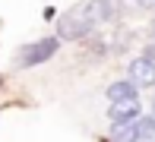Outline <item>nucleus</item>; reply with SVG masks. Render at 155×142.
<instances>
[{
	"label": "nucleus",
	"instance_id": "obj_1",
	"mask_svg": "<svg viewBox=\"0 0 155 142\" xmlns=\"http://www.w3.org/2000/svg\"><path fill=\"white\" fill-rule=\"evenodd\" d=\"M111 13H114V6H111L108 0H86V3L73 6L70 13H63V16L57 19V38L60 41L86 38L98 22L111 19Z\"/></svg>",
	"mask_w": 155,
	"mask_h": 142
},
{
	"label": "nucleus",
	"instance_id": "obj_2",
	"mask_svg": "<svg viewBox=\"0 0 155 142\" xmlns=\"http://www.w3.org/2000/svg\"><path fill=\"white\" fill-rule=\"evenodd\" d=\"M57 47H60V38H57V35H48V38L29 41V44H22V47L16 51V63H13V66H16V69L38 66V63L51 60V57L57 54Z\"/></svg>",
	"mask_w": 155,
	"mask_h": 142
},
{
	"label": "nucleus",
	"instance_id": "obj_3",
	"mask_svg": "<svg viewBox=\"0 0 155 142\" xmlns=\"http://www.w3.org/2000/svg\"><path fill=\"white\" fill-rule=\"evenodd\" d=\"M130 82L136 89H152L155 85V60H149V57H133L130 60Z\"/></svg>",
	"mask_w": 155,
	"mask_h": 142
},
{
	"label": "nucleus",
	"instance_id": "obj_4",
	"mask_svg": "<svg viewBox=\"0 0 155 142\" xmlns=\"http://www.w3.org/2000/svg\"><path fill=\"white\" fill-rule=\"evenodd\" d=\"M139 111H143L139 98H130V101L111 104V108H108V117L114 120V123H133V120H139Z\"/></svg>",
	"mask_w": 155,
	"mask_h": 142
},
{
	"label": "nucleus",
	"instance_id": "obj_5",
	"mask_svg": "<svg viewBox=\"0 0 155 142\" xmlns=\"http://www.w3.org/2000/svg\"><path fill=\"white\" fill-rule=\"evenodd\" d=\"M111 142H139V120H133V123H114Z\"/></svg>",
	"mask_w": 155,
	"mask_h": 142
},
{
	"label": "nucleus",
	"instance_id": "obj_6",
	"mask_svg": "<svg viewBox=\"0 0 155 142\" xmlns=\"http://www.w3.org/2000/svg\"><path fill=\"white\" fill-rule=\"evenodd\" d=\"M108 98H111V104H117V101H130V98H139V95H136V85L127 79V82H111Z\"/></svg>",
	"mask_w": 155,
	"mask_h": 142
},
{
	"label": "nucleus",
	"instance_id": "obj_7",
	"mask_svg": "<svg viewBox=\"0 0 155 142\" xmlns=\"http://www.w3.org/2000/svg\"><path fill=\"white\" fill-rule=\"evenodd\" d=\"M136 3H152V6H155V0H136Z\"/></svg>",
	"mask_w": 155,
	"mask_h": 142
},
{
	"label": "nucleus",
	"instance_id": "obj_8",
	"mask_svg": "<svg viewBox=\"0 0 155 142\" xmlns=\"http://www.w3.org/2000/svg\"><path fill=\"white\" fill-rule=\"evenodd\" d=\"M152 108H155V101H152ZM152 117H155V111H152Z\"/></svg>",
	"mask_w": 155,
	"mask_h": 142
}]
</instances>
